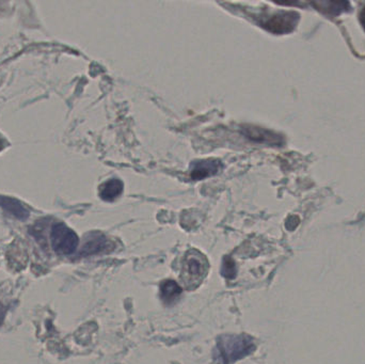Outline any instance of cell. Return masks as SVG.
<instances>
[{
    "mask_svg": "<svg viewBox=\"0 0 365 364\" xmlns=\"http://www.w3.org/2000/svg\"><path fill=\"white\" fill-rule=\"evenodd\" d=\"M4 316H6V309H4V306L0 303V325L4 322Z\"/></svg>",
    "mask_w": 365,
    "mask_h": 364,
    "instance_id": "10",
    "label": "cell"
},
{
    "mask_svg": "<svg viewBox=\"0 0 365 364\" xmlns=\"http://www.w3.org/2000/svg\"><path fill=\"white\" fill-rule=\"evenodd\" d=\"M220 169L221 164L218 160H200V162H193L190 168V175L193 180H203L217 175Z\"/></svg>",
    "mask_w": 365,
    "mask_h": 364,
    "instance_id": "4",
    "label": "cell"
},
{
    "mask_svg": "<svg viewBox=\"0 0 365 364\" xmlns=\"http://www.w3.org/2000/svg\"><path fill=\"white\" fill-rule=\"evenodd\" d=\"M255 350L252 340L246 336H225L217 342L215 358L221 364H232Z\"/></svg>",
    "mask_w": 365,
    "mask_h": 364,
    "instance_id": "1",
    "label": "cell"
},
{
    "mask_svg": "<svg viewBox=\"0 0 365 364\" xmlns=\"http://www.w3.org/2000/svg\"><path fill=\"white\" fill-rule=\"evenodd\" d=\"M160 294H162V298L164 299L165 303H171L181 296L182 288L177 282L167 280V281L163 282Z\"/></svg>",
    "mask_w": 365,
    "mask_h": 364,
    "instance_id": "8",
    "label": "cell"
},
{
    "mask_svg": "<svg viewBox=\"0 0 365 364\" xmlns=\"http://www.w3.org/2000/svg\"><path fill=\"white\" fill-rule=\"evenodd\" d=\"M51 247L57 254L68 256L76 251L79 241L74 231L59 222L53 224L51 228Z\"/></svg>",
    "mask_w": 365,
    "mask_h": 364,
    "instance_id": "3",
    "label": "cell"
},
{
    "mask_svg": "<svg viewBox=\"0 0 365 364\" xmlns=\"http://www.w3.org/2000/svg\"><path fill=\"white\" fill-rule=\"evenodd\" d=\"M0 207L17 219L26 220L29 217V211L24 207L23 203L11 197L0 194Z\"/></svg>",
    "mask_w": 365,
    "mask_h": 364,
    "instance_id": "5",
    "label": "cell"
},
{
    "mask_svg": "<svg viewBox=\"0 0 365 364\" xmlns=\"http://www.w3.org/2000/svg\"><path fill=\"white\" fill-rule=\"evenodd\" d=\"M222 275L227 279H233L235 277V264L233 261L225 259V263H223Z\"/></svg>",
    "mask_w": 365,
    "mask_h": 364,
    "instance_id": "9",
    "label": "cell"
},
{
    "mask_svg": "<svg viewBox=\"0 0 365 364\" xmlns=\"http://www.w3.org/2000/svg\"><path fill=\"white\" fill-rule=\"evenodd\" d=\"M107 244H108V241H107L106 237L103 236V235L91 234L83 245V254L86 256L98 254V252L103 251L107 247Z\"/></svg>",
    "mask_w": 365,
    "mask_h": 364,
    "instance_id": "7",
    "label": "cell"
},
{
    "mask_svg": "<svg viewBox=\"0 0 365 364\" xmlns=\"http://www.w3.org/2000/svg\"><path fill=\"white\" fill-rule=\"evenodd\" d=\"M207 260L203 254L195 250L187 252L182 262V279L187 288H197L202 280L207 275L208 271Z\"/></svg>",
    "mask_w": 365,
    "mask_h": 364,
    "instance_id": "2",
    "label": "cell"
},
{
    "mask_svg": "<svg viewBox=\"0 0 365 364\" xmlns=\"http://www.w3.org/2000/svg\"><path fill=\"white\" fill-rule=\"evenodd\" d=\"M123 192V183L120 180H109L101 186L100 196L103 200L113 201Z\"/></svg>",
    "mask_w": 365,
    "mask_h": 364,
    "instance_id": "6",
    "label": "cell"
}]
</instances>
